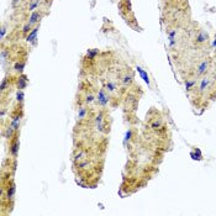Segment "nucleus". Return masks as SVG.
I'll return each instance as SVG.
<instances>
[{
  "label": "nucleus",
  "mask_w": 216,
  "mask_h": 216,
  "mask_svg": "<svg viewBox=\"0 0 216 216\" xmlns=\"http://www.w3.org/2000/svg\"><path fill=\"white\" fill-rule=\"evenodd\" d=\"M193 41L197 47H204L205 45L209 43V35L203 30H194V36H193Z\"/></svg>",
  "instance_id": "f257e3e1"
},
{
  "label": "nucleus",
  "mask_w": 216,
  "mask_h": 216,
  "mask_svg": "<svg viewBox=\"0 0 216 216\" xmlns=\"http://www.w3.org/2000/svg\"><path fill=\"white\" fill-rule=\"evenodd\" d=\"M42 17V15L38 12V11H34L31 14V16L29 17V24H31V25H35L36 22H38L40 21V19Z\"/></svg>",
  "instance_id": "f03ea898"
},
{
  "label": "nucleus",
  "mask_w": 216,
  "mask_h": 216,
  "mask_svg": "<svg viewBox=\"0 0 216 216\" xmlns=\"http://www.w3.org/2000/svg\"><path fill=\"white\" fill-rule=\"evenodd\" d=\"M37 31H38V27H35V29L30 32L29 36H27V38H26L27 42H35V40H36V35H37Z\"/></svg>",
  "instance_id": "7ed1b4c3"
},
{
  "label": "nucleus",
  "mask_w": 216,
  "mask_h": 216,
  "mask_svg": "<svg viewBox=\"0 0 216 216\" xmlns=\"http://www.w3.org/2000/svg\"><path fill=\"white\" fill-rule=\"evenodd\" d=\"M40 4H41V0H34V1L29 5V11H34L36 8H38Z\"/></svg>",
  "instance_id": "20e7f679"
},
{
  "label": "nucleus",
  "mask_w": 216,
  "mask_h": 216,
  "mask_svg": "<svg viewBox=\"0 0 216 216\" xmlns=\"http://www.w3.org/2000/svg\"><path fill=\"white\" fill-rule=\"evenodd\" d=\"M25 85H26V77L22 75L19 79V89H24Z\"/></svg>",
  "instance_id": "39448f33"
},
{
  "label": "nucleus",
  "mask_w": 216,
  "mask_h": 216,
  "mask_svg": "<svg viewBox=\"0 0 216 216\" xmlns=\"http://www.w3.org/2000/svg\"><path fill=\"white\" fill-rule=\"evenodd\" d=\"M31 24H29V22H27V24L24 26V29H22V32H24V34H29L30 32V30H31Z\"/></svg>",
  "instance_id": "423d86ee"
},
{
  "label": "nucleus",
  "mask_w": 216,
  "mask_h": 216,
  "mask_svg": "<svg viewBox=\"0 0 216 216\" xmlns=\"http://www.w3.org/2000/svg\"><path fill=\"white\" fill-rule=\"evenodd\" d=\"M215 47H216V36H215ZM215 53H216V51H215Z\"/></svg>",
  "instance_id": "0eeeda50"
},
{
  "label": "nucleus",
  "mask_w": 216,
  "mask_h": 216,
  "mask_svg": "<svg viewBox=\"0 0 216 216\" xmlns=\"http://www.w3.org/2000/svg\"><path fill=\"white\" fill-rule=\"evenodd\" d=\"M45 1H48V0H45Z\"/></svg>",
  "instance_id": "6e6552de"
}]
</instances>
